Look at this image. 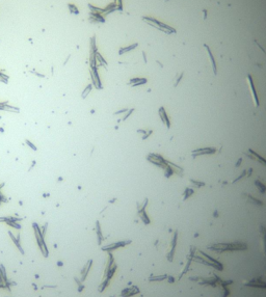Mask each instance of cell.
I'll list each match as a JSON object with an SVG mask.
<instances>
[{"label": "cell", "mask_w": 266, "mask_h": 297, "mask_svg": "<svg viewBox=\"0 0 266 297\" xmlns=\"http://www.w3.org/2000/svg\"><path fill=\"white\" fill-rule=\"evenodd\" d=\"M128 109H122V110H119V111H117V112H115V114H120V113H124V112H126L127 111Z\"/></svg>", "instance_id": "f6af8a7d"}, {"label": "cell", "mask_w": 266, "mask_h": 297, "mask_svg": "<svg viewBox=\"0 0 266 297\" xmlns=\"http://www.w3.org/2000/svg\"><path fill=\"white\" fill-rule=\"evenodd\" d=\"M133 111H134V108H131L130 110H129V109H128V110H127V113H126L125 115H124V117H123L121 119H119V122H121V121H122V122H123V121H125L126 119H128V117H129V115H130V114L132 113Z\"/></svg>", "instance_id": "e575fe53"}, {"label": "cell", "mask_w": 266, "mask_h": 297, "mask_svg": "<svg viewBox=\"0 0 266 297\" xmlns=\"http://www.w3.org/2000/svg\"><path fill=\"white\" fill-rule=\"evenodd\" d=\"M216 152L215 148H195L193 151H191V156L193 157H197V156H202V155H209V154H213Z\"/></svg>", "instance_id": "7c38bea8"}, {"label": "cell", "mask_w": 266, "mask_h": 297, "mask_svg": "<svg viewBox=\"0 0 266 297\" xmlns=\"http://www.w3.org/2000/svg\"><path fill=\"white\" fill-rule=\"evenodd\" d=\"M96 60L99 61V62H100V64H102V66H107V62L105 61V59L102 57V55L99 53L98 51H97V53H96Z\"/></svg>", "instance_id": "f1b7e54d"}, {"label": "cell", "mask_w": 266, "mask_h": 297, "mask_svg": "<svg viewBox=\"0 0 266 297\" xmlns=\"http://www.w3.org/2000/svg\"><path fill=\"white\" fill-rule=\"evenodd\" d=\"M148 202H149V199H145L144 202L141 203V204L136 205V206H137V213H138V216L145 224H149L150 223V218L148 217V215H147V213H146V208H147V205H148Z\"/></svg>", "instance_id": "52a82bcc"}, {"label": "cell", "mask_w": 266, "mask_h": 297, "mask_svg": "<svg viewBox=\"0 0 266 297\" xmlns=\"http://www.w3.org/2000/svg\"><path fill=\"white\" fill-rule=\"evenodd\" d=\"M168 276V274H162V275H151L149 279H148V281H165Z\"/></svg>", "instance_id": "7402d4cb"}, {"label": "cell", "mask_w": 266, "mask_h": 297, "mask_svg": "<svg viewBox=\"0 0 266 297\" xmlns=\"http://www.w3.org/2000/svg\"><path fill=\"white\" fill-rule=\"evenodd\" d=\"M92 88H93V85H92V84L88 85V86H86V87H85V90H83V93H82V95H81V97H82L83 99H85V98H86V96H88V94L91 93Z\"/></svg>", "instance_id": "4dcf8cb0"}, {"label": "cell", "mask_w": 266, "mask_h": 297, "mask_svg": "<svg viewBox=\"0 0 266 297\" xmlns=\"http://www.w3.org/2000/svg\"><path fill=\"white\" fill-rule=\"evenodd\" d=\"M243 285L245 287H253V288H261V289H266V281H262L259 277H254L248 281H243Z\"/></svg>", "instance_id": "9c48e42d"}, {"label": "cell", "mask_w": 266, "mask_h": 297, "mask_svg": "<svg viewBox=\"0 0 266 297\" xmlns=\"http://www.w3.org/2000/svg\"><path fill=\"white\" fill-rule=\"evenodd\" d=\"M91 77H92V81H93L94 86L96 88H98V90H101L102 85H101V81H100V78H99L97 66L91 68Z\"/></svg>", "instance_id": "5bb4252c"}, {"label": "cell", "mask_w": 266, "mask_h": 297, "mask_svg": "<svg viewBox=\"0 0 266 297\" xmlns=\"http://www.w3.org/2000/svg\"><path fill=\"white\" fill-rule=\"evenodd\" d=\"M182 77H183V73H181V74H180V76H179V77H177V78H176V81H175V83H174V86H175V87H176V86H177V85H178V83L180 82V80H181V78H182Z\"/></svg>", "instance_id": "f35d334b"}, {"label": "cell", "mask_w": 266, "mask_h": 297, "mask_svg": "<svg viewBox=\"0 0 266 297\" xmlns=\"http://www.w3.org/2000/svg\"><path fill=\"white\" fill-rule=\"evenodd\" d=\"M68 6H69L70 12H71L72 14H75V15H78V14H79V12H78V8L76 7V6H75L74 4H71V3H70V4H69Z\"/></svg>", "instance_id": "d6a6232c"}, {"label": "cell", "mask_w": 266, "mask_h": 297, "mask_svg": "<svg viewBox=\"0 0 266 297\" xmlns=\"http://www.w3.org/2000/svg\"><path fill=\"white\" fill-rule=\"evenodd\" d=\"M208 250L216 252H236V250H248V245L243 242H232V243H214L208 246Z\"/></svg>", "instance_id": "6da1fadb"}, {"label": "cell", "mask_w": 266, "mask_h": 297, "mask_svg": "<svg viewBox=\"0 0 266 297\" xmlns=\"http://www.w3.org/2000/svg\"><path fill=\"white\" fill-rule=\"evenodd\" d=\"M213 277H200V276H191L190 277V281H197L199 285H204V286H212V287H216L217 285V279L218 276H216L215 274H212Z\"/></svg>", "instance_id": "5b68a950"}, {"label": "cell", "mask_w": 266, "mask_h": 297, "mask_svg": "<svg viewBox=\"0 0 266 297\" xmlns=\"http://www.w3.org/2000/svg\"><path fill=\"white\" fill-rule=\"evenodd\" d=\"M137 132H138V133H144V135H142V137H141V138H142V140H145V139H146V138H148V137H149V135H151V134H152V132H153V131H152V130H149V131L137 130Z\"/></svg>", "instance_id": "1f68e13d"}, {"label": "cell", "mask_w": 266, "mask_h": 297, "mask_svg": "<svg viewBox=\"0 0 266 297\" xmlns=\"http://www.w3.org/2000/svg\"><path fill=\"white\" fill-rule=\"evenodd\" d=\"M8 77L6 75H4L2 72H0V81H2L3 83H7Z\"/></svg>", "instance_id": "74e56055"}, {"label": "cell", "mask_w": 266, "mask_h": 297, "mask_svg": "<svg viewBox=\"0 0 266 297\" xmlns=\"http://www.w3.org/2000/svg\"><path fill=\"white\" fill-rule=\"evenodd\" d=\"M195 250H195V247L192 246V245H190L189 250H188V254H187V256H186V264H185L183 270H182V272L180 273V275H179V281H180V279L183 277L184 274H186L187 271L189 270V267H190V265H191V262H192V260H193L194 255H195Z\"/></svg>", "instance_id": "8992f818"}, {"label": "cell", "mask_w": 266, "mask_h": 297, "mask_svg": "<svg viewBox=\"0 0 266 297\" xmlns=\"http://www.w3.org/2000/svg\"><path fill=\"white\" fill-rule=\"evenodd\" d=\"M164 1H168V0H164Z\"/></svg>", "instance_id": "7dc6e473"}, {"label": "cell", "mask_w": 266, "mask_h": 297, "mask_svg": "<svg viewBox=\"0 0 266 297\" xmlns=\"http://www.w3.org/2000/svg\"><path fill=\"white\" fill-rule=\"evenodd\" d=\"M112 297H113V296H112Z\"/></svg>", "instance_id": "681fc988"}, {"label": "cell", "mask_w": 266, "mask_h": 297, "mask_svg": "<svg viewBox=\"0 0 266 297\" xmlns=\"http://www.w3.org/2000/svg\"><path fill=\"white\" fill-rule=\"evenodd\" d=\"M158 113H159V117L162 121V123L165 125L166 129H170V119H168V117L166 112H165V109L163 107H160L159 110H158Z\"/></svg>", "instance_id": "e0dca14e"}, {"label": "cell", "mask_w": 266, "mask_h": 297, "mask_svg": "<svg viewBox=\"0 0 266 297\" xmlns=\"http://www.w3.org/2000/svg\"><path fill=\"white\" fill-rule=\"evenodd\" d=\"M115 270H117V265L115 264L113 256L111 255V252H108V263H107L106 269H105V273H104V281H102V284L99 287V291L103 292V290L108 286L109 281H110L111 277L113 276Z\"/></svg>", "instance_id": "3957f363"}, {"label": "cell", "mask_w": 266, "mask_h": 297, "mask_svg": "<svg viewBox=\"0 0 266 297\" xmlns=\"http://www.w3.org/2000/svg\"><path fill=\"white\" fill-rule=\"evenodd\" d=\"M177 238H178V231H174L172 238H170V248H168V252L166 254V259H168V262H173L174 255H175V248L176 245H177Z\"/></svg>", "instance_id": "ba28073f"}, {"label": "cell", "mask_w": 266, "mask_h": 297, "mask_svg": "<svg viewBox=\"0 0 266 297\" xmlns=\"http://www.w3.org/2000/svg\"><path fill=\"white\" fill-rule=\"evenodd\" d=\"M252 172H253V168H248V170H246V175H245V177H250Z\"/></svg>", "instance_id": "7bdbcfd3"}, {"label": "cell", "mask_w": 266, "mask_h": 297, "mask_svg": "<svg viewBox=\"0 0 266 297\" xmlns=\"http://www.w3.org/2000/svg\"><path fill=\"white\" fill-rule=\"evenodd\" d=\"M7 102H3V103H0V110H3L4 109V106H5Z\"/></svg>", "instance_id": "ee69618b"}, {"label": "cell", "mask_w": 266, "mask_h": 297, "mask_svg": "<svg viewBox=\"0 0 266 297\" xmlns=\"http://www.w3.org/2000/svg\"><path fill=\"white\" fill-rule=\"evenodd\" d=\"M147 81H148V80H147L146 78H133V79H131L130 81H129V84H130L131 86H138V85L147 83Z\"/></svg>", "instance_id": "44dd1931"}, {"label": "cell", "mask_w": 266, "mask_h": 297, "mask_svg": "<svg viewBox=\"0 0 266 297\" xmlns=\"http://www.w3.org/2000/svg\"><path fill=\"white\" fill-rule=\"evenodd\" d=\"M199 252H200V254H201V255H202L204 258H206V259H207L208 261H210L211 263H213V264H215V265H217L218 267H221V268H223V269H224V267H223V265H221V263H219V262H218V261H216L215 259H213V258H211L210 256H208L207 254H205V252H201V250H200Z\"/></svg>", "instance_id": "603a6c76"}, {"label": "cell", "mask_w": 266, "mask_h": 297, "mask_svg": "<svg viewBox=\"0 0 266 297\" xmlns=\"http://www.w3.org/2000/svg\"><path fill=\"white\" fill-rule=\"evenodd\" d=\"M25 142H26L27 144H28V146H29L30 148H32V150H35V151H37V146H35V144H33V143H31L29 140H25Z\"/></svg>", "instance_id": "ab89813d"}, {"label": "cell", "mask_w": 266, "mask_h": 297, "mask_svg": "<svg viewBox=\"0 0 266 297\" xmlns=\"http://www.w3.org/2000/svg\"><path fill=\"white\" fill-rule=\"evenodd\" d=\"M3 110H4V111H11V112H19L18 107L11 106V105H8V104H6L5 106H4V109H3Z\"/></svg>", "instance_id": "f546056e"}, {"label": "cell", "mask_w": 266, "mask_h": 297, "mask_svg": "<svg viewBox=\"0 0 266 297\" xmlns=\"http://www.w3.org/2000/svg\"><path fill=\"white\" fill-rule=\"evenodd\" d=\"M8 234H10V236H11V237H12V239H13V240H14V242H15V243H16V245H17V246H18L19 250H20V252H21L22 254H24V252H23V250H22V248H21V246H20V244H19V241H18V240H17V239L15 238V237H14V235L11 233V232H8Z\"/></svg>", "instance_id": "836d02e7"}, {"label": "cell", "mask_w": 266, "mask_h": 297, "mask_svg": "<svg viewBox=\"0 0 266 297\" xmlns=\"http://www.w3.org/2000/svg\"><path fill=\"white\" fill-rule=\"evenodd\" d=\"M246 79H248V85H250V93H252V97H253V102H254V104H255V106L258 107L259 106V99H258V96H257V93H256L255 85H254L252 76H250V75H248V76H246Z\"/></svg>", "instance_id": "9a60e30c"}, {"label": "cell", "mask_w": 266, "mask_h": 297, "mask_svg": "<svg viewBox=\"0 0 266 297\" xmlns=\"http://www.w3.org/2000/svg\"><path fill=\"white\" fill-rule=\"evenodd\" d=\"M148 161H150L153 164L157 165L158 167L162 168L164 170V176L166 178H170V176L174 174V170L168 164V160H165L163 157H161L158 154H149L147 157Z\"/></svg>", "instance_id": "7a4b0ae2"}, {"label": "cell", "mask_w": 266, "mask_h": 297, "mask_svg": "<svg viewBox=\"0 0 266 297\" xmlns=\"http://www.w3.org/2000/svg\"><path fill=\"white\" fill-rule=\"evenodd\" d=\"M193 260H195L197 262H199V263H202V264H205V265L211 266V267H214L215 269H217V270H221V271L223 270V268L218 267L217 265H215V264L211 263L210 261H208L207 259H206V258H204V257H200V256H195V255H194Z\"/></svg>", "instance_id": "ac0fdd59"}, {"label": "cell", "mask_w": 266, "mask_h": 297, "mask_svg": "<svg viewBox=\"0 0 266 297\" xmlns=\"http://www.w3.org/2000/svg\"><path fill=\"white\" fill-rule=\"evenodd\" d=\"M241 161H242V159H241V158H239V159H238V161H237V163H236V166H239L240 163H241Z\"/></svg>", "instance_id": "bcb514c9"}, {"label": "cell", "mask_w": 266, "mask_h": 297, "mask_svg": "<svg viewBox=\"0 0 266 297\" xmlns=\"http://www.w3.org/2000/svg\"><path fill=\"white\" fill-rule=\"evenodd\" d=\"M255 185H256V187L258 188V190L260 191L261 193H264V192L266 191V186L264 185L262 182H260L259 180H256L255 181Z\"/></svg>", "instance_id": "83f0119b"}, {"label": "cell", "mask_w": 266, "mask_h": 297, "mask_svg": "<svg viewBox=\"0 0 266 297\" xmlns=\"http://www.w3.org/2000/svg\"><path fill=\"white\" fill-rule=\"evenodd\" d=\"M131 240H123V241H119V242H115V243H111V244H108L106 246H103L102 247V250H105V252H111V250H117V248H121V247H124L128 244L131 243Z\"/></svg>", "instance_id": "30bf717a"}, {"label": "cell", "mask_w": 266, "mask_h": 297, "mask_svg": "<svg viewBox=\"0 0 266 297\" xmlns=\"http://www.w3.org/2000/svg\"><path fill=\"white\" fill-rule=\"evenodd\" d=\"M194 193V190L192 188H186L185 190H184V192H183V195H182V199L183 201H186L187 199H188L189 196L191 195V194H193Z\"/></svg>", "instance_id": "4316f807"}, {"label": "cell", "mask_w": 266, "mask_h": 297, "mask_svg": "<svg viewBox=\"0 0 266 297\" xmlns=\"http://www.w3.org/2000/svg\"><path fill=\"white\" fill-rule=\"evenodd\" d=\"M139 292L140 291H139V289L136 286L128 287V288H126V289H124L121 292V297H130L135 294H138Z\"/></svg>", "instance_id": "2e32d148"}, {"label": "cell", "mask_w": 266, "mask_h": 297, "mask_svg": "<svg viewBox=\"0 0 266 297\" xmlns=\"http://www.w3.org/2000/svg\"><path fill=\"white\" fill-rule=\"evenodd\" d=\"M0 119H1V117H0Z\"/></svg>", "instance_id": "c3c4849f"}, {"label": "cell", "mask_w": 266, "mask_h": 297, "mask_svg": "<svg viewBox=\"0 0 266 297\" xmlns=\"http://www.w3.org/2000/svg\"><path fill=\"white\" fill-rule=\"evenodd\" d=\"M245 175H246V170H243V172H242L241 174H240V176H238L237 178H235L234 180L232 181V183H236L237 181H239L240 179H242L243 177H245Z\"/></svg>", "instance_id": "d590c367"}, {"label": "cell", "mask_w": 266, "mask_h": 297, "mask_svg": "<svg viewBox=\"0 0 266 297\" xmlns=\"http://www.w3.org/2000/svg\"><path fill=\"white\" fill-rule=\"evenodd\" d=\"M204 47L206 48V50H207V52H208V55H209V59H210L211 66H212V71H213V73H214V75H216V73H217V69H216V64H215V60H214V57H213L212 53H211L210 48L208 47L207 45H204Z\"/></svg>", "instance_id": "d6986e66"}, {"label": "cell", "mask_w": 266, "mask_h": 297, "mask_svg": "<svg viewBox=\"0 0 266 297\" xmlns=\"http://www.w3.org/2000/svg\"><path fill=\"white\" fill-rule=\"evenodd\" d=\"M141 19H142V21L146 22V23H148L149 25H151L152 27L157 28L158 30L164 32V33H166V35L176 33V29H175V28L168 26V25L162 23V22H159L158 20H156V19H152V18H149V17H141Z\"/></svg>", "instance_id": "277c9868"}, {"label": "cell", "mask_w": 266, "mask_h": 297, "mask_svg": "<svg viewBox=\"0 0 266 297\" xmlns=\"http://www.w3.org/2000/svg\"><path fill=\"white\" fill-rule=\"evenodd\" d=\"M0 188H1V186H0ZM1 202H7V199H6L5 197H4V196L1 194V192H0V203H1Z\"/></svg>", "instance_id": "60d3db41"}, {"label": "cell", "mask_w": 266, "mask_h": 297, "mask_svg": "<svg viewBox=\"0 0 266 297\" xmlns=\"http://www.w3.org/2000/svg\"><path fill=\"white\" fill-rule=\"evenodd\" d=\"M259 233H260L261 252H262L264 257L266 258V228L263 224L259 226Z\"/></svg>", "instance_id": "8fae6325"}, {"label": "cell", "mask_w": 266, "mask_h": 297, "mask_svg": "<svg viewBox=\"0 0 266 297\" xmlns=\"http://www.w3.org/2000/svg\"><path fill=\"white\" fill-rule=\"evenodd\" d=\"M166 281H168V283H174V281H175V279H174L173 276L168 275V277H166Z\"/></svg>", "instance_id": "b9f144b4"}, {"label": "cell", "mask_w": 266, "mask_h": 297, "mask_svg": "<svg viewBox=\"0 0 266 297\" xmlns=\"http://www.w3.org/2000/svg\"><path fill=\"white\" fill-rule=\"evenodd\" d=\"M243 195H244L245 201H246V202L252 203V204H255V205H258V206H263V202H261V201H259L258 199H256V197L252 196L250 194H248V193H243Z\"/></svg>", "instance_id": "ffe728a7"}, {"label": "cell", "mask_w": 266, "mask_h": 297, "mask_svg": "<svg viewBox=\"0 0 266 297\" xmlns=\"http://www.w3.org/2000/svg\"><path fill=\"white\" fill-rule=\"evenodd\" d=\"M244 155L246 157H248L250 159L256 160V161H258L259 163H261V164H263V165H265V166H266V160L264 159L262 156H260L259 154H257L255 151H253L252 148H248V152H244Z\"/></svg>", "instance_id": "4fadbf2b"}, {"label": "cell", "mask_w": 266, "mask_h": 297, "mask_svg": "<svg viewBox=\"0 0 266 297\" xmlns=\"http://www.w3.org/2000/svg\"><path fill=\"white\" fill-rule=\"evenodd\" d=\"M138 46V44H132V45H130V46H128V47H124V48H121L120 49V51H119V54L120 55H122V54H124V53H126V52H128V51H131V50H133L134 48H136Z\"/></svg>", "instance_id": "d4e9b609"}, {"label": "cell", "mask_w": 266, "mask_h": 297, "mask_svg": "<svg viewBox=\"0 0 266 297\" xmlns=\"http://www.w3.org/2000/svg\"><path fill=\"white\" fill-rule=\"evenodd\" d=\"M96 231H97V236H98V243L101 244L103 241V236H102L101 228H100V222L97 221L96 222Z\"/></svg>", "instance_id": "484cf974"}, {"label": "cell", "mask_w": 266, "mask_h": 297, "mask_svg": "<svg viewBox=\"0 0 266 297\" xmlns=\"http://www.w3.org/2000/svg\"><path fill=\"white\" fill-rule=\"evenodd\" d=\"M190 183H191L192 185L197 186V187H202V186L205 185L204 182H199V181H194V180H190Z\"/></svg>", "instance_id": "8d00e7d4"}, {"label": "cell", "mask_w": 266, "mask_h": 297, "mask_svg": "<svg viewBox=\"0 0 266 297\" xmlns=\"http://www.w3.org/2000/svg\"><path fill=\"white\" fill-rule=\"evenodd\" d=\"M91 19L92 20H94V21H97V22H101V23H104L105 22V20H104V18L103 17L100 15V14H97V13H93V12H91Z\"/></svg>", "instance_id": "cb8c5ba5"}]
</instances>
